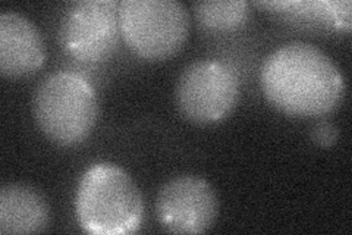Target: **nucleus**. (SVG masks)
Segmentation results:
<instances>
[{"instance_id": "1", "label": "nucleus", "mask_w": 352, "mask_h": 235, "mask_svg": "<svg viewBox=\"0 0 352 235\" xmlns=\"http://www.w3.org/2000/svg\"><path fill=\"white\" fill-rule=\"evenodd\" d=\"M263 93L273 108L296 118L324 116L345 94L336 63L310 43L291 41L272 52L260 71Z\"/></svg>"}, {"instance_id": "2", "label": "nucleus", "mask_w": 352, "mask_h": 235, "mask_svg": "<svg viewBox=\"0 0 352 235\" xmlns=\"http://www.w3.org/2000/svg\"><path fill=\"white\" fill-rule=\"evenodd\" d=\"M75 215L88 234H134L144 219V200L122 167L96 163L84 172L76 187Z\"/></svg>"}, {"instance_id": "3", "label": "nucleus", "mask_w": 352, "mask_h": 235, "mask_svg": "<svg viewBox=\"0 0 352 235\" xmlns=\"http://www.w3.org/2000/svg\"><path fill=\"white\" fill-rule=\"evenodd\" d=\"M32 114L50 141L72 147L85 141L96 127L97 96L82 75L53 72L38 84L32 97Z\"/></svg>"}, {"instance_id": "4", "label": "nucleus", "mask_w": 352, "mask_h": 235, "mask_svg": "<svg viewBox=\"0 0 352 235\" xmlns=\"http://www.w3.org/2000/svg\"><path fill=\"white\" fill-rule=\"evenodd\" d=\"M119 27L128 48L148 61L168 59L188 37L190 14L176 0H122Z\"/></svg>"}, {"instance_id": "5", "label": "nucleus", "mask_w": 352, "mask_h": 235, "mask_svg": "<svg viewBox=\"0 0 352 235\" xmlns=\"http://www.w3.org/2000/svg\"><path fill=\"white\" fill-rule=\"evenodd\" d=\"M176 105L194 124H214L228 118L239 99V80L229 65L203 59L190 63L176 83Z\"/></svg>"}, {"instance_id": "6", "label": "nucleus", "mask_w": 352, "mask_h": 235, "mask_svg": "<svg viewBox=\"0 0 352 235\" xmlns=\"http://www.w3.org/2000/svg\"><path fill=\"white\" fill-rule=\"evenodd\" d=\"M119 34V3L113 0L76 2L66 10L59 27L60 46L81 62L109 58Z\"/></svg>"}, {"instance_id": "7", "label": "nucleus", "mask_w": 352, "mask_h": 235, "mask_svg": "<svg viewBox=\"0 0 352 235\" xmlns=\"http://www.w3.org/2000/svg\"><path fill=\"white\" fill-rule=\"evenodd\" d=\"M219 215V198L212 184L197 175H178L164 183L156 197V216L172 234H203Z\"/></svg>"}, {"instance_id": "8", "label": "nucleus", "mask_w": 352, "mask_h": 235, "mask_svg": "<svg viewBox=\"0 0 352 235\" xmlns=\"http://www.w3.org/2000/svg\"><path fill=\"white\" fill-rule=\"evenodd\" d=\"M44 62V44L38 28L18 12L0 15V72L8 78L34 74Z\"/></svg>"}, {"instance_id": "9", "label": "nucleus", "mask_w": 352, "mask_h": 235, "mask_svg": "<svg viewBox=\"0 0 352 235\" xmlns=\"http://www.w3.org/2000/svg\"><path fill=\"white\" fill-rule=\"evenodd\" d=\"M49 225V203L36 188L19 183L0 188V234H38Z\"/></svg>"}, {"instance_id": "10", "label": "nucleus", "mask_w": 352, "mask_h": 235, "mask_svg": "<svg viewBox=\"0 0 352 235\" xmlns=\"http://www.w3.org/2000/svg\"><path fill=\"white\" fill-rule=\"evenodd\" d=\"M195 18L210 31H232L250 18V5L244 0H208L192 5Z\"/></svg>"}, {"instance_id": "11", "label": "nucleus", "mask_w": 352, "mask_h": 235, "mask_svg": "<svg viewBox=\"0 0 352 235\" xmlns=\"http://www.w3.org/2000/svg\"><path fill=\"white\" fill-rule=\"evenodd\" d=\"M339 131L330 121H320L314 125L311 131V139L316 144L323 145V147H330L338 141Z\"/></svg>"}]
</instances>
